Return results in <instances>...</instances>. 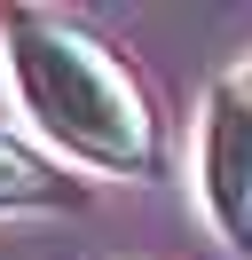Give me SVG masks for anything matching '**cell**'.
<instances>
[{"mask_svg":"<svg viewBox=\"0 0 252 260\" xmlns=\"http://www.w3.org/2000/svg\"><path fill=\"white\" fill-rule=\"evenodd\" d=\"M236 87H244V103H252V63H244V71H236Z\"/></svg>","mask_w":252,"mask_h":260,"instance_id":"obj_4","label":"cell"},{"mask_svg":"<svg viewBox=\"0 0 252 260\" xmlns=\"http://www.w3.org/2000/svg\"><path fill=\"white\" fill-rule=\"evenodd\" d=\"M0 63H8V87L24 103V118L63 158L103 166V174H150L158 166L150 103L87 24L47 16V8H16L0 24Z\"/></svg>","mask_w":252,"mask_h":260,"instance_id":"obj_1","label":"cell"},{"mask_svg":"<svg viewBox=\"0 0 252 260\" xmlns=\"http://www.w3.org/2000/svg\"><path fill=\"white\" fill-rule=\"evenodd\" d=\"M16 205H71V189L55 181V166H40L24 142L0 134V213H16Z\"/></svg>","mask_w":252,"mask_h":260,"instance_id":"obj_3","label":"cell"},{"mask_svg":"<svg viewBox=\"0 0 252 260\" xmlns=\"http://www.w3.org/2000/svg\"><path fill=\"white\" fill-rule=\"evenodd\" d=\"M197 197H205V221L252 252V103L236 79H220L205 95L197 118Z\"/></svg>","mask_w":252,"mask_h":260,"instance_id":"obj_2","label":"cell"}]
</instances>
